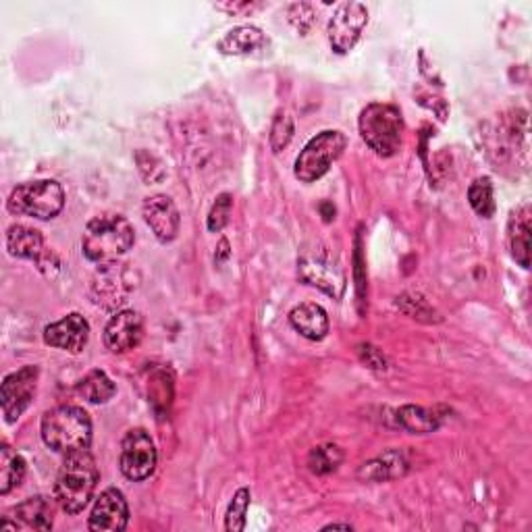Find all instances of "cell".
<instances>
[{"label": "cell", "mask_w": 532, "mask_h": 532, "mask_svg": "<svg viewBox=\"0 0 532 532\" xmlns=\"http://www.w3.org/2000/svg\"><path fill=\"white\" fill-rule=\"evenodd\" d=\"M90 341V323L79 312H71L44 329V343L69 354H82Z\"/></svg>", "instance_id": "12"}, {"label": "cell", "mask_w": 532, "mask_h": 532, "mask_svg": "<svg viewBox=\"0 0 532 532\" xmlns=\"http://www.w3.org/2000/svg\"><path fill=\"white\" fill-rule=\"evenodd\" d=\"M399 427L412 435H427L439 429V416L433 410H424L420 406H404L397 410Z\"/></svg>", "instance_id": "23"}, {"label": "cell", "mask_w": 532, "mask_h": 532, "mask_svg": "<svg viewBox=\"0 0 532 532\" xmlns=\"http://www.w3.org/2000/svg\"><path fill=\"white\" fill-rule=\"evenodd\" d=\"M98 481L100 472L88 449L67 454L55 483V499L59 508L69 516L84 512L94 499Z\"/></svg>", "instance_id": "1"}, {"label": "cell", "mask_w": 532, "mask_h": 532, "mask_svg": "<svg viewBox=\"0 0 532 532\" xmlns=\"http://www.w3.org/2000/svg\"><path fill=\"white\" fill-rule=\"evenodd\" d=\"M55 508L48 497H30L23 503H19L17 508H13V518H15V530H40L46 532L55 524Z\"/></svg>", "instance_id": "17"}, {"label": "cell", "mask_w": 532, "mask_h": 532, "mask_svg": "<svg viewBox=\"0 0 532 532\" xmlns=\"http://www.w3.org/2000/svg\"><path fill=\"white\" fill-rule=\"evenodd\" d=\"M360 136L366 146L383 156H395L402 148L404 136V117L397 106L387 102H372L360 113Z\"/></svg>", "instance_id": "4"}, {"label": "cell", "mask_w": 532, "mask_h": 532, "mask_svg": "<svg viewBox=\"0 0 532 532\" xmlns=\"http://www.w3.org/2000/svg\"><path fill=\"white\" fill-rule=\"evenodd\" d=\"M289 323L302 337L310 341H323L329 335V314L321 304L304 302L289 312Z\"/></svg>", "instance_id": "16"}, {"label": "cell", "mask_w": 532, "mask_h": 532, "mask_svg": "<svg viewBox=\"0 0 532 532\" xmlns=\"http://www.w3.org/2000/svg\"><path fill=\"white\" fill-rule=\"evenodd\" d=\"M408 470V460L404 458L402 451H387V454L379 456L377 460H372L364 464L358 472L360 478L364 481H389V478L402 476Z\"/></svg>", "instance_id": "20"}, {"label": "cell", "mask_w": 532, "mask_h": 532, "mask_svg": "<svg viewBox=\"0 0 532 532\" xmlns=\"http://www.w3.org/2000/svg\"><path fill=\"white\" fill-rule=\"evenodd\" d=\"M144 337V318L136 310H119L104 327V345L111 354L136 350Z\"/></svg>", "instance_id": "11"}, {"label": "cell", "mask_w": 532, "mask_h": 532, "mask_svg": "<svg viewBox=\"0 0 532 532\" xmlns=\"http://www.w3.org/2000/svg\"><path fill=\"white\" fill-rule=\"evenodd\" d=\"M250 499H252V493H250L248 487L237 489V493L233 495V499L229 503L227 516H225V528L229 532H242V530H246V518H248Z\"/></svg>", "instance_id": "26"}, {"label": "cell", "mask_w": 532, "mask_h": 532, "mask_svg": "<svg viewBox=\"0 0 532 532\" xmlns=\"http://www.w3.org/2000/svg\"><path fill=\"white\" fill-rule=\"evenodd\" d=\"M44 443L57 454H73L88 449L92 443L90 414L79 406H57L42 416L40 427Z\"/></svg>", "instance_id": "3"}, {"label": "cell", "mask_w": 532, "mask_h": 532, "mask_svg": "<svg viewBox=\"0 0 532 532\" xmlns=\"http://www.w3.org/2000/svg\"><path fill=\"white\" fill-rule=\"evenodd\" d=\"M291 138H294V119L287 113H279L275 117V123L271 127V148L273 152H281L289 146Z\"/></svg>", "instance_id": "28"}, {"label": "cell", "mask_w": 532, "mask_h": 532, "mask_svg": "<svg viewBox=\"0 0 532 532\" xmlns=\"http://www.w3.org/2000/svg\"><path fill=\"white\" fill-rule=\"evenodd\" d=\"M7 250L15 258L36 260L40 262L44 256V237L38 229L28 225H11L7 229Z\"/></svg>", "instance_id": "19"}, {"label": "cell", "mask_w": 532, "mask_h": 532, "mask_svg": "<svg viewBox=\"0 0 532 532\" xmlns=\"http://www.w3.org/2000/svg\"><path fill=\"white\" fill-rule=\"evenodd\" d=\"M38 377V366H23L21 370L5 377L3 387H0V406H3V414L9 424L17 422L23 412L32 406L38 389Z\"/></svg>", "instance_id": "8"}, {"label": "cell", "mask_w": 532, "mask_h": 532, "mask_svg": "<svg viewBox=\"0 0 532 532\" xmlns=\"http://www.w3.org/2000/svg\"><path fill=\"white\" fill-rule=\"evenodd\" d=\"M136 244V231L121 215L94 217L82 235L84 256L100 266H113Z\"/></svg>", "instance_id": "2"}, {"label": "cell", "mask_w": 532, "mask_h": 532, "mask_svg": "<svg viewBox=\"0 0 532 532\" xmlns=\"http://www.w3.org/2000/svg\"><path fill=\"white\" fill-rule=\"evenodd\" d=\"M468 202L478 217L491 219L495 215V194L491 177H478L468 188Z\"/></svg>", "instance_id": "24"}, {"label": "cell", "mask_w": 532, "mask_h": 532, "mask_svg": "<svg viewBox=\"0 0 532 532\" xmlns=\"http://www.w3.org/2000/svg\"><path fill=\"white\" fill-rule=\"evenodd\" d=\"M127 524H129V505L125 495L115 487L102 491L94 501L88 528L96 532L100 530L119 532L125 530Z\"/></svg>", "instance_id": "14"}, {"label": "cell", "mask_w": 532, "mask_h": 532, "mask_svg": "<svg viewBox=\"0 0 532 532\" xmlns=\"http://www.w3.org/2000/svg\"><path fill=\"white\" fill-rule=\"evenodd\" d=\"M298 273L300 279L312 287H318L325 291L331 298H341L343 289H345V277L341 266L333 262L331 254L316 250V252H306L298 260Z\"/></svg>", "instance_id": "10"}, {"label": "cell", "mask_w": 532, "mask_h": 532, "mask_svg": "<svg viewBox=\"0 0 532 532\" xmlns=\"http://www.w3.org/2000/svg\"><path fill=\"white\" fill-rule=\"evenodd\" d=\"M231 208H233V196L231 194H221L217 196L215 204H212L210 212H208V219H206V227L212 233H221L227 225H229V217H231Z\"/></svg>", "instance_id": "27"}, {"label": "cell", "mask_w": 532, "mask_h": 532, "mask_svg": "<svg viewBox=\"0 0 532 532\" xmlns=\"http://www.w3.org/2000/svg\"><path fill=\"white\" fill-rule=\"evenodd\" d=\"M343 462V451L341 447L327 443V445H318L310 451L308 456V466L314 474H329L339 468Z\"/></svg>", "instance_id": "25"}, {"label": "cell", "mask_w": 532, "mask_h": 532, "mask_svg": "<svg viewBox=\"0 0 532 532\" xmlns=\"http://www.w3.org/2000/svg\"><path fill=\"white\" fill-rule=\"evenodd\" d=\"M158 454L152 437L144 429H131L121 445L119 468L127 481L142 483L156 470Z\"/></svg>", "instance_id": "7"}, {"label": "cell", "mask_w": 532, "mask_h": 532, "mask_svg": "<svg viewBox=\"0 0 532 532\" xmlns=\"http://www.w3.org/2000/svg\"><path fill=\"white\" fill-rule=\"evenodd\" d=\"M266 46V36L262 34L256 25H237V28L229 30L217 44V50H221L223 55H233V57H248L254 52L262 50Z\"/></svg>", "instance_id": "18"}, {"label": "cell", "mask_w": 532, "mask_h": 532, "mask_svg": "<svg viewBox=\"0 0 532 532\" xmlns=\"http://www.w3.org/2000/svg\"><path fill=\"white\" fill-rule=\"evenodd\" d=\"M25 472H28V464H25L23 456L3 443V449H0V495H9L15 487H19Z\"/></svg>", "instance_id": "22"}, {"label": "cell", "mask_w": 532, "mask_h": 532, "mask_svg": "<svg viewBox=\"0 0 532 532\" xmlns=\"http://www.w3.org/2000/svg\"><path fill=\"white\" fill-rule=\"evenodd\" d=\"M65 206V192L55 179H38L21 183L11 192L7 208L15 217H32L50 221L61 215Z\"/></svg>", "instance_id": "5"}, {"label": "cell", "mask_w": 532, "mask_h": 532, "mask_svg": "<svg viewBox=\"0 0 532 532\" xmlns=\"http://www.w3.org/2000/svg\"><path fill=\"white\" fill-rule=\"evenodd\" d=\"M360 358L368 368H377V370H385V356L375 348V345L370 343H362L360 345Z\"/></svg>", "instance_id": "29"}, {"label": "cell", "mask_w": 532, "mask_h": 532, "mask_svg": "<svg viewBox=\"0 0 532 532\" xmlns=\"http://www.w3.org/2000/svg\"><path fill=\"white\" fill-rule=\"evenodd\" d=\"M75 393L84 397L90 404H106L115 397L117 385L104 370H90L82 381H77Z\"/></svg>", "instance_id": "21"}, {"label": "cell", "mask_w": 532, "mask_h": 532, "mask_svg": "<svg viewBox=\"0 0 532 532\" xmlns=\"http://www.w3.org/2000/svg\"><path fill=\"white\" fill-rule=\"evenodd\" d=\"M366 25H368V9L362 3L339 5L327 28L333 52H337V55H348L362 38Z\"/></svg>", "instance_id": "9"}, {"label": "cell", "mask_w": 532, "mask_h": 532, "mask_svg": "<svg viewBox=\"0 0 532 532\" xmlns=\"http://www.w3.org/2000/svg\"><path fill=\"white\" fill-rule=\"evenodd\" d=\"M530 231H532V208L530 202H522L512 210L508 221V244L512 258L528 269L530 266Z\"/></svg>", "instance_id": "15"}, {"label": "cell", "mask_w": 532, "mask_h": 532, "mask_svg": "<svg viewBox=\"0 0 532 532\" xmlns=\"http://www.w3.org/2000/svg\"><path fill=\"white\" fill-rule=\"evenodd\" d=\"M142 217L161 244H171L179 235L181 227L179 210L175 202L165 194H154L146 198L142 204Z\"/></svg>", "instance_id": "13"}, {"label": "cell", "mask_w": 532, "mask_h": 532, "mask_svg": "<svg viewBox=\"0 0 532 532\" xmlns=\"http://www.w3.org/2000/svg\"><path fill=\"white\" fill-rule=\"evenodd\" d=\"M345 146H348V138L345 133L337 129L321 131L316 138H312L300 156L296 158L294 175L302 183H314L329 173L333 163L343 154Z\"/></svg>", "instance_id": "6"}, {"label": "cell", "mask_w": 532, "mask_h": 532, "mask_svg": "<svg viewBox=\"0 0 532 532\" xmlns=\"http://www.w3.org/2000/svg\"><path fill=\"white\" fill-rule=\"evenodd\" d=\"M352 530L354 526L352 524H341V522H333V524H327L323 530Z\"/></svg>", "instance_id": "30"}]
</instances>
